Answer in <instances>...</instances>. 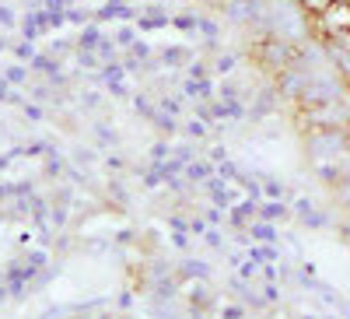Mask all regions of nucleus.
<instances>
[{
  "mask_svg": "<svg viewBox=\"0 0 350 319\" xmlns=\"http://www.w3.org/2000/svg\"><path fill=\"white\" fill-rule=\"evenodd\" d=\"M267 25L280 42H301L308 39V8L301 0H267Z\"/></svg>",
  "mask_w": 350,
  "mask_h": 319,
  "instance_id": "obj_1",
  "label": "nucleus"
},
{
  "mask_svg": "<svg viewBox=\"0 0 350 319\" xmlns=\"http://www.w3.org/2000/svg\"><path fill=\"white\" fill-rule=\"evenodd\" d=\"M305 148H308V158L315 162V168H336L340 158H350L347 133H340V130H315Z\"/></svg>",
  "mask_w": 350,
  "mask_h": 319,
  "instance_id": "obj_2",
  "label": "nucleus"
},
{
  "mask_svg": "<svg viewBox=\"0 0 350 319\" xmlns=\"http://www.w3.org/2000/svg\"><path fill=\"white\" fill-rule=\"evenodd\" d=\"M336 200H340L343 207H350V172H343L340 183H336Z\"/></svg>",
  "mask_w": 350,
  "mask_h": 319,
  "instance_id": "obj_3",
  "label": "nucleus"
},
{
  "mask_svg": "<svg viewBox=\"0 0 350 319\" xmlns=\"http://www.w3.org/2000/svg\"><path fill=\"white\" fill-rule=\"evenodd\" d=\"M203 4H211V8H224V4H231V0H203Z\"/></svg>",
  "mask_w": 350,
  "mask_h": 319,
  "instance_id": "obj_4",
  "label": "nucleus"
},
{
  "mask_svg": "<svg viewBox=\"0 0 350 319\" xmlns=\"http://www.w3.org/2000/svg\"><path fill=\"white\" fill-rule=\"evenodd\" d=\"M347 155H350V130H347Z\"/></svg>",
  "mask_w": 350,
  "mask_h": 319,
  "instance_id": "obj_5",
  "label": "nucleus"
},
{
  "mask_svg": "<svg viewBox=\"0 0 350 319\" xmlns=\"http://www.w3.org/2000/svg\"><path fill=\"white\" fill-rule=\"evenodd\" d=\"M158 319H179V316H158Z\"/></svg>",
  "mask_w": 350,
  "mask_h": 319,
  "instance_id": "obj_6",
  "label": "nucleus"
}]
</instances>
